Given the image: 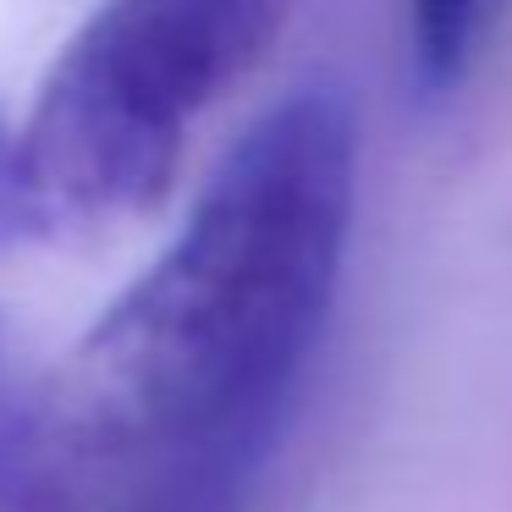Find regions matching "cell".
<instances>
[{
	"instance_id": "5",
	"label": "cell",
	"mask_w": 512,
	"mask_h": 512,
	"mask_svg": "<svg viewBox=\"0 0 512 512\" xmlns=\"http://www.w3.org/2000/svg\"><path fill=\"white\" fill-rule=\"evenodd\" d=\"M34 232V210L23 193V171H17V122L0 111V248L28 243Z\"/></svg>"
},
{
	"instance_id": "4",
	"label": "cell",
	"mask_w": 512,
	"mask_h": 512,
	"mask_svg": "<svg viewBox=\"0 0 512 512\" xmlns=\"http://www.w3.org/2000/svg\"><path fill=\"white\" fill-rule=\"evenodd\" d=\"M485 28V0H408V45L424 94H446L468 78Z\"/></svg>"
},
{
	"instance_id": "2",
	"label": "cell",
	"mask_w": 512,
	"mask_h": 512,
	"mask_svg": "<svg viewBox=\"0 0 512 512\" xmlns=\"http://www.w3.org/2000/svg\"><path fill=\"white\" fill-rule=\"evenodd\" d=\"M287 0H100L17 122L39 237H89L171 199L188 133L276 45Z\"/></svg>"
},
{
	"instance_id": "3",
	"label": "cell",
	"mask_w": 512,
	"mask_h": 512,
	"mask_svg": "<svg viewBox=\"0 0 512 512\" xmlns=\"http://www.w3.org/2000/svg\"><path fill=\"white\" fill-rule=\"evenodd\" d=\"M0 512H67L34 413V380L0 369Z\"/></svg>"
},
{
	"instance_id": "1",
	"label": "cell",
	"mask_w": 512,
	"mask_h": 512,
	"mask_svg": "<svg viewBox=\"0 0 512 512\" xmlns=\"http://www.w3.org/2000/svg\"><path fill=\"white\" fill-rule=\"evenodd\" d=\"M358 116L292 89L215 160L177 237L34 380L72 512L177 463L265 474L342 287Z\"/></svg>"
}]
</instances>
